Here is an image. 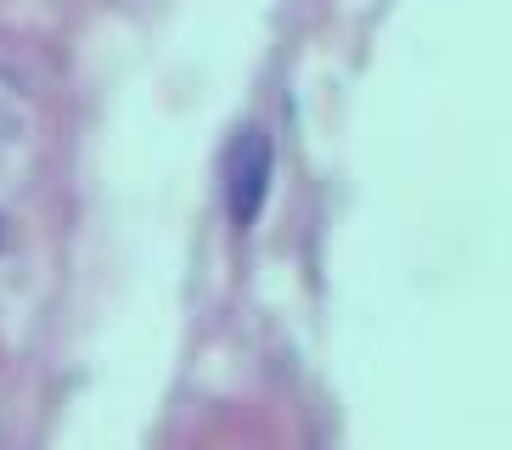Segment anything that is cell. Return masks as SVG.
I'll return each mask as SVG.
<instances>
[{
  "instance_id": "6da1fadb",
  "label": "cell",
  "mask_w": 512,
  "mask_h": 450,
  "mask_svg": "<svg viewBox=\"0 0 512 450\" xmlns=\"http://www.w3.org/2000/svg\"><path fill=\"white\" fill-rule=\"evenodd\" d=\"M265 197H271V135L248 124V130L231 141V158H226V214L237 231L259 220L265 209Z\"/></svg>"
}]
</instances>
